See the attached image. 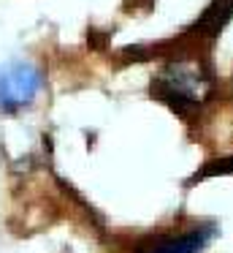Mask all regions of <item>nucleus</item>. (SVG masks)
<instances>
[{"label":"nucleus","instance_id":"obj_1","mask_svg":"<svg viewBox=\"0 0 233 253\" xmlns=\"http://www.w3.org/2000/svg\"><path fill=\"white\" fill-rule=\"evenodd\" d=\"M217 90V77L211 63L198 49H184V55L171 57L152 77V98L190 120L211 101Z\"/></svg>","mask_w":233,"mask_h":253},{"label":"nucleus","instance_id":"obj_2","mask_svg":"<svg viewBox=\"0 0 233 253\" xmlns=\"http://www.w3.org/2000/svg\"><path fill=\"white\" fill-rule=\"evenodd\" d=\"M43 77L30 63L0 66V112H16L38 95Z\"/></svg>","mask_w":233,"mask_h":253},{"label":"nucleus","instance_id":"obj_3","mask_svg":"<svg viewBox=\"0 0 233 253\" xmlns=\"http://www.w3.org/2000/svg\"><path fill=\"white\" fill-rule=\"evenodd\" d=\"M231 19H233V0H211L203 8V14L176 39V44L182 49L200 52V46H209L211 41H217V36L225 30V25Z\"/></svg>","mask_w":233,"mask_h":253},{"label":"nucleus","instance_id":"obj_4","mask_svg":"<svg viewBox=\"0 0 233 253\" xmlns=\"http://www.w3.org/2000/svg\"><path fill=\"white\" fill-rule=\"evenodd\" d=\"M214 234H217L214 223H200V226H193V229L182 231V234L163 237V240L146 245L138 253H200L211 242Z\"/></svg>","mask_w":233,"mask_h":253},{"label":"nucleus","instance_id":"obj_5","mask_svg":"<svg viewBox=\"0 0 233 253\" xmlns=\"http://www.w3.org/2000/svg\"><path fill=\"white\" fill-rule=\"evenodd\" d=\"M228 174H233V155H228V158H217V161H209L203 169L195 171L193 180H206V177H228Z\"/></svg>","mask_w":233,"mask_h":253},{"label":"nucleus","instance_id":"obj_6","mask_svg":"<svg viewBox=\"0 0 233 253\" xmlns=\"http://www.w3.org/2000/svg\"><path fill=\"white\" fill-rule=\"evenodd\" d=\"M149 3H155V0H149Z\"/></svg>","mask_w":233,"mask_h":253}]
</instances>
